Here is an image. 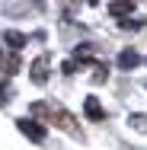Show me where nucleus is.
I'll return each instance as SVG.
<instances>
[{"instance_id": "20e7f679", "label": "nucleus", "mask_w": 147, "mask_h": 150, "mask_svg": "<svg viewBox=\"0 0 147 150\" xmlns=\"http://www.w3.org/2000/svg\"><path fill=\"white\" fill-rule=\"evenodd\" d=\"M0 70H3L6 77L19 74V70H23V61H19V54H16V51H3V48H0Z\"/></svg>"}, {"instance_id": "f03ea898", "label": "nucleus", "mask_w": 147, "mask_h": 150, "mask_svg": "<svg viewBox=\"0 0 147 150\" xmlns=\"http://www.w3.org/2000/svg\"><path fill=\"white\" fill-rule=\"evenodd\" d=\"M48 64H51L48 54H38V58L29 64V80L35 86H45V83H48Z\"/></svg>"}, {"instance_id": "7ed1b4c3", "label": "nucleus", "mask_w": 147, "mask_h": 150, "mask_svg": "<svg viewBox=\"0 0 147 150\" xmlns=\"http://www.w3.org/2000/svg\"><path fill=\"white\" fill-rule=\"evenodd\" d=\"M16 128H19L29 141H35V144H45V137H48V131H45L38 121H32V118H16Z\"/></svg>"}, {"instance_id": "6e6552de", "label": "nucleus", "mask_w": 147, "mask_h": 150, "mask_svg": "<svg viewBox=\"0 0 147 150\" xmlns=\"http://www.w3.org/2000/svg\"><path fill=\"white\" fill-rule=\"evenodd\" d=\"M134 6H138L134 0H112V3H109V13H112V16H128Z\"/></svg>"}, {"instance_id": "f257e3e1", "label": "nucleus", "mask_w": 147, "mask_h": 150, "mask_svg": "<svg viewBox=\"0 0 147 150\" xmlns=\"http://www.w3.org/2000/svg\"><path fill=\"white\" fill-rule=\"evenodd\" d=\"M29 115H32V118H48L55 128H61V131H67L70 137H80V141H83V131H80L77 118H74L61 102H32Z\"/></svg>"}, {"instance_id": "9b49d317", "label": "nucleus", "mask_w": 147, "mask_h": 150, "mask_svg": "<svg viewBox=\"0 0 147 150\" xmlns=\"http://www.w3.org/2000/svg\"><path fill=\"white\" fill-rule=\"evenodd\" d=\"M118 26H121V29H141V26H144V23H141V19H134V23H131V19H121V23H118Z\"/></svg>"}, {"instance_id": "ddd939ff", "label": "nucleus", "mask_w": 147, "mask_h": 150, "mask_svg": "<svg viewBox=\"0 0 147 150\" xmlns=\"http://www.w3.org/2000/svg\"><path fill=\"white\" fill-rule=\"evenodd\" d=\"M134 3H138V0H134Z\"/></svg>"}, {"instance_id": "423d86ee", "label": "nucleus", "mask_w": 147, "mask_h": 150, "mask_svg": "<svg viewBox=\"0 0 147 150\" xmlns=\"http://www.w3.org/2000/svg\"><path fill=\"white\" fill-rule=\"evenodd\" d=\"M115 64H118V70H134V67L141 64V54H138L134 48H125V51L115 58Z\"/></svg>"}, {"instance_id": "39448f33", "label": "nucleus", "mask_w": 147, "mask_h": 150, "mask_svg": "<svg viewBox=\"0 0 147 150\" xmlns=\"http://www.w3.org/2000/svg\"><path fill=\"white\" fill-rule=\"evenodd\" d=\"M83 115H87L89 121H106V109L99 105L96 96H87V99H83Z\"/></svg>"}, {"instance_id": "1a4fd4ad", "label": "nucleus", "mask_w": 147, "mask_h": 150, "mask_svg": "<svg viewBox=\"0 0 147 150\" xmlns=\"http://www.w3.org/2000/svg\"><path fill=\"white\" fill-rule=\"evenodd\" d=\"M128 125H131L134 131L147 134V115H144V112H131V115H128Z\"/></svg>"}, {"instance_id": "9d476101", "label": "nucleus", "mask_w": 147, "mask_h": 150, "mask_svg": "<svg viewBox=\"0 0 147 150\" xmlns=\"http://www.w3.org/2000/svg\"><path fill=\"white\" fill-rule=\"evenodd\" d=\"M13 99V86H10V80H0V105H6Z\"/></svg>"}, {"instance_id": "0eeeda50", "label": "nucleus", "mask_w": 147, "mask_h": 150, "mask_svg": "<svg viewBox=\"0 0 147 150\" xmlns=\"http://www.w3.org/2000/svg\"><path fill=\"white\" fill-rule=\"evenodd\" d=\"M3 42H6L13 51H19L23 45H29V38H26L23 32H16V29H6V32H3Z\"/></svg>"}, {"instance_id": "f8f14e48", "label": "nucleus", "mask_w": 147, "mask_h": 150, "mask_svg": "<svg viewBox=\"0 0 147 150\" xmlns=\"http://www.w3.org/2000/svg\"><path fill=\"white\" fill-rule=\"evenodd\" d=\"M87 3H89V6H96V3H99V0H87Z\"/></svg>"}]
</instances>
